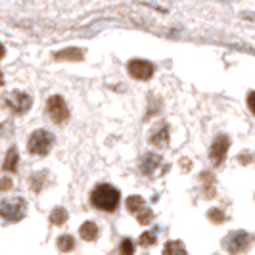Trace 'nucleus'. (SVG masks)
<instances>
[{
	"label": "nucleus",
	"mask_w": 255,
	"mask_h": 255,
	"mask_svg": "<svg viewBox=\"0 0 255 255\" xmlns=\"http://www.w3.org/2000/svg\"><path fill=\"white\" fill-rule=\"evenodd\" d=\"M119 200H121V194L112 184H98L90 194V204L102 211H115Z\"/></svg>",
	"instance_id": "nucleus-1"
},
{
	"label": "nucleus",
	"mask_w": 255,
	"mask_h": 255,
	"mask_svg": "<svg viewBox=\"0 0 255 255\" xmlns=\"http://www.w3.org/2000/svg\"><path fill=\"white\" fill-rule=\"evenodd\" d=\"M27 202L23 198H6L0 202V217L6 223H17L25 217Z\"/></svg>",
	"instance_id": "nucleus-2"
},
{
	"label": "nucleus",
	"mask_w": 255,
	"mask_h": 255,
	"mask_svg": "<svg viewBox=\"0 0 255 255\" xmlns=\"http://www.w3.org/2000/svg\"><path fill=\"white\" fill-rule=\"evenodd\" d=\"M52 144H54V136H52L48 130L44 128H38L35 130L31 136H29V142H27V148L33 155H46L50 152Z\"/></svg>",
	"instance_id": "nucleus-3"
},
{
	"label": "nucleus",
	"mask_w": 255,
	"mask_h": 255,
	"mask_svg": "<svg viewBox=\"0 0 255 255\" xmlns=\"http://www.w3.org/2000/svg\"><path fill=\"white\" fill-rule=\"evenodd\" d=\"M250 244H252V238H250V234L244 232V230H234V232H230L229 236L223 240L225 250L232 255H238V254H242V252H246V250L250 248Z\"/></svg>",
	"instance_id": "nucleus-4"
},
{
	"label": "nucleus",
	"mask_w": 255,
	"mask_h": 255,
	"mask_svg": "<svg viewBox=\"0 0 255 255\" xmlns=\"http://www.w3.org/2000/svg\"><path fill=\"white\" fill-rule=\"evenodd\" d=\"M46 112L50 115V119L56 125H62L69 119V110H67V104L60 94H54L46 100Z\"/></svg>",
	"instance_id": "nucleus-5"
},
{
	"label": "nucleus",
	"mask_w": 255,
	"mask_h": 255,
	"mask_svg": "<svg viewBox=\"0 0 255 255\" xmlns=\"http://www.w3.org/2000/svg\"><path fill=\"white\" fill-rule=\"evenodd\" d=\"M4 102L6 106L12 110L13 114H27L29 110H31V106H33V100H31V96L27 94V92H21V90H13L10 92L6 98H4Z\"/></svg>",
	"instance_id": "nucleus-6"
},
{
	"label": "nucleus",
	"mask_w": 255,
	"mask_h": 255,
	"mask_svg": "<svg viewBox=\"0 0 255 255\" xmlns=\"http://www.w3.org/2000/svg\"><path fill=\"white\" fill-rule=\"evenodd\" d=\"M230 146V138L225 136V134H219L217 138L213 140L211 148H209V159L213 161V165H221L227 157V152H229Z\"/></svg>",
	"instance_id": "nucleus-7"
},
{
	"label": "nucleus",
	"mask_w": 255,
	"mask_h": 255,
	"mask_svg": "<svg viewBox=\"0 0 255 255\" xmlns=\"http://www.w3.org/2000/svg\"><path fill=\"white\" fill-rule=\"evenodd\" d=\"M127 71L132 79L138 81H148L153 75V65L146 60H130L127 64Z\"/></svg>",
	"instance_id": "nucleus-8"
},
{
	"label": "nucleus",
	"mask_w": 255,
	"mask_h": 255,
	"mask_svg": "<svg viewBox=\"0 0 255 255\" xmlns=\"http://www.w3.org/2000/svg\"><path fill=\"white\" fill-rule=\"evenodd\" d=\"M161 157L157 155V153H146L144 157H142V163H140V169L144 175H148V177H153L155 175V171L161 167Z\"/></svg>",
	"instance_id": "nucleus-9"
},
{
	"label": "nucleus",
	"mask_w": 255,
	"mask_h": 255,
	"mask_svg": "<svg viewBox=\"0 0 255 255\" xmlns=\"http://www.w3.org/2000/svg\"><path fill=\"white\" fill-rule=\"evenodd\" d=\"M150 142H152L153 146H157V148H165L167 144H169V127H167L165 123H161V125H157V127L152 130V134H150Z\"/></svg>",
	"instance_id": "nucleus-10"
},
{
	"label": "nucleus",
	"mask_w": 255,
	"mask_h": 255,
	"mask_svg": "<svg viewBox=\"0 0 255 255\" xmlns=\"http://www.w3.org/2000/svg\"><path fill=\"white\" fill-rule=\"evenodd\" d=\"M17 163H19V153H17V148L12 146V148L8 150V153H6V157H4L2 169L8 171V173H15V171H17Z\"/></svg>",
	"instance_id": "nucleus-11"
},
{
	"label": "nucleus",
	"mask_w": 255,
	"mask_h": 255,
	"mask_svg": "<svg viewBox=\"0 0 255 255\" xmlns=\"http://www.w3.org/2000/svg\"><path fill=\"white\" fill-rule=\"evenodd\" d=\"M83 56H85V52L79 50V48H67V50L58 52V54L54 56V60H56V62H64V60H73V62H81V60H83Z\"/></svg>",
	"instance_id": "nucleus-12"
},
{
	"label": "nucleus",
	"mask_w": 255,
	"mask_h": 255,
	"mask_svg": "<svg viewBox=\"0 0 255 255\" xmlns=\"http://www.w3.org/2000/svg\"><path fill=\"white\" fill-rule=\"evenodd\" d=\"M79 234H81V238H83V240L92 242V240L98 236V227H96L92 221H87V223H83V227L79 229Z\"/></svg>",
	"instance_id": "nucleus-13"
},
{
	"label": "nucleus",
	"mask_w": 255,
	"mask_h": 255,
	"mask_svg": "<svg viewBox=\"0 0 255 255\" xmlns=\"http://www.w3.org/2000/svg\"><path fill=\"white\" fill-rule=\"evenodd\" d=\"M125 205H127V211L136 215V213H140L142 209L146 207V202H144V198H140V196H128Z\"/></svg>",
	"instance_id": "nucleus-14"
},
{
	"label": "nucleus",
	"mask_w": 255,
	"mask_h": 255,
	"mask_svg": "<svg viewBox=\"0 0 255 255\" xmlns=\"http://www.w3.org/2000/svg\"><path fill=\"white\" fill-rule=\"evenodd\" d=\"M163 255H186V248L180 240H171L163 248Z\"/></svg>",
	"instance_id": "nucleus-15"
},
{
	"label": "nucleus",
	"mask_w": 255,
	"mask_h": 255,
	"mask_svg": "<svg viewBox=\"0 0 255 255\" xmlns=\"http://www.w3.org/2000/svg\"><path fill=\"white\" fill-rule=\"evenodd\" d=\"M65 221H67V211H65L64 207H56V209H52V213H50V223H52V225L62 227Z\"/></svg>",
	"instance_id": "nucleus-16"
},
{
	"label": "nucleus",
	"mask_w": 255,
	"mask_h": 255,
	"mask_svg": "<svg viewBox=\"0 0 255 255\" xmlns=\"http://www.w3.org/2000/svg\"><path fill=\"white\" fill-rule=\"evenodd\" d=\"M75 248V240H73V236H69V234H64V236H60L58 238V250L60 252H71Z\"/></svg>",
	"instance_id": "nucleus-17"
},
{
	"label": "nucleus",
	"mask_w": 255,
	"mask_h": 255,
	"mask_svg": "<svg viewBox=\"0 0 255 255\" xmlns=\"http://www.w3.org/2000/svg\"><path fill=\"white\" fill-rule=\"evenodd\" d=\"M202 182H204L205 194H207L209 198H213V196H215V188H213L215 180H213V175H209V173H202Z\"/></svg>",
	"instance_id": "nucleus-18"
},
{
	"label": "nucleus",
	"mask_w": 255,
	"mask_h": 255,
	"mask_svg": "<svg viewBox=\"0 0 255 255\" xmlns=\"http://www.w3.org/2000/svg\"><path fill=\"white\" fill-rule=\"evenodd\" d=\"M44 177H46V173L44 171H40V173H35L33 177H31V188L37 192L42 190V182H44Z\"/></svg>",
	"instance_id": "nucleus-19"
},
{
	"label": "nucleus",
	"mask_w": 255,
	"mask_h": 255,
	"mask_svg": "<svg viewBox=\"0 0 255 255\" xmlns=\"http://www.w3.org/2000/svg\"><path fill=\"white\" fill-rule=\"evenodd\" d=\"M207 217L211 223H215V225H221V223H225V213L217 209V207H213V209H209V213H207Z\"/></svg>",
	"instance_id": "nucleus-20"
},
{
	"label": "nucleus",
	"mask_w": 255,
	"mask_h": 255,
	"mask_svg": "<svg viewBox=\"0 0 255 255\" xmlns=\"http://www.w3.org/2000/svg\"><path fill=\"white\" fill-rule=\"evenodd\" d=\"M119 254L121 255H134V244L130 238H125L119 246Z\"/></svg>",
	"instance_id": "nucleus-21"
},
{
	"label": "nucleus",
	"mask_w": 255,
	"mask_h": 255,
	"mask_svg": "<svg viewBox=\"0 0 255 255\" xmlns=\"http://www.w3.org/2000/svg\"><path fill=\"white\" fill-rule=\"evenodd\" d=\"M152 217H153V213L148 209V207H144L140 213H136V219H138V223H140V225H148V223L152 221Z\"/></svg>",
	"instance_id": "nucleus-22"
},
{
	"label": "nucleus",
	"mask_w": 255,
	"mask_h": 255,
	"mask_svg": "<svg viewBox=\"0 0 255 255\" xmlns=\"http://www.w3.org/2000/svg\"><path fill=\"white\" fill-rule=\"evenodd\" d=\"M153 244H155V234L153 232H144L140 236L142 248H148V246H153Z\"/></svg>",
	"instance_id": "nucleus-23"
},
{
	"label": "nucleus",
	"mask_w": 255,
	"mask_h": 255,
	"mask_svg": "<svg viewBox=\"0 0 255 255\" xmlns=\"http://www.w3.org/2000/svg\"><path fill=\"white\" fill-rule=\"evenodd\" d=\"M12 186H13V180L10 179V177H2V179H0V192L12 190Z\"/></svg>",
	"instance_id": "nucleus-24"
},
{
	"label": "nucleus",
	"mask_w": 255,
	"mask_h": 255,
	"mask_svg": "<svg viewBox=\"0 0 255 255\" xmlns=\"http://www.w3.org/2000/svg\"><path fill=\"white\" fill-rule=\"evenodd\" d=\"M248 108H250V112L255 115V90H252V92L248 94Z\"/></svg>",
	"instance_id": "nucleus-25"
},
{
	"label": "nucleus",
	"mask_w": 255,
	"mask_h": 255,
	"mask_svg": "<svg viewBox=\"0 0 255 255\" xmlns=\"http://www.w3.org/2000/svg\"><path fill=\"white\" fill-rule=\"evenodd\" d=\"M238 161H250V155H238ZM244 165H248V163H244Z\"/></svg>",
	"instance_id": "nucleus-26"
},
{
	"label": "nucleus",
	"mask_w": 255,
	"mask_h": 255,
	"mask_svg": "<svg viewBox=\"0 0 255 255\" xmlns=\"http://www.w3.org/2000/svg\"><path fill=\"white\" fill-rule=\"evenodd\" d=\"M4 54H6V48H4V44H2V42H0V60H2V58H4Z\"/></svg>",
	"instance_id": "nucleus-27"
},
{
	"label": "nucleus",
	"mask_w": 255,
	"mask_h": 255,
	"mask_svg": "<svg viewBox=\"0 0 255 255\" xmlns=\"http://www.w3.org/2000/svg\"><path fill=\"white\" fill-rule=\"evenodd\" d=\"M2 83H4V75L0 73V87H2Z\"/></svg>",
	"instance_id": "nucleus-28"
}]
</instances>
